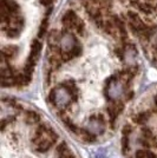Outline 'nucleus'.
<instances>
[{"instance_id":"f257e3e1","label":"nucleus","mask_w":157,"mask_h":158,"mask_svg":"<svg viewBox=\"0 0 157 158\" xmlns=\"http://www.w3.org/2000/svg\"><path fill=\"white\" fill-rule=\"evenodd\" d=\"M76 45H77V40L74 38V35L70 32L63 33L58 39L59 53L71 52L72 50L76 47Z\"/></svg>"},{"instance_id":"f03ea898","label":"nucleus","mask_w":157,"mask_h":158,"mask_svg":"<svg viewBox=\"0 0 157 158\" xmlns=\"http://www.w3.org/2000/svg\"><path fill=\"white\" fill-rule=\"evenodd\" d=\"M150 117H151L150 110H149V111H139L131 116V122H132L134 124H136V125L144 126L149 120H150Z\"/></svg>"},{"instance_id":"7ed1b4c3","label":"nucleus","mask_w":157,"mask_h":158,"mask_svg":"<svg viewBox=\"0 0 157 158\" xmlns=\"http://www.w3.org/2000/svg\"><path fill=\"white\" fill-rule=\"evenodd\" d=\"M25 123L28 125H37L41 123V117L34 110H25Z\"/></svg>"},{"instance_id":"20e7f679","label":"nucleus","mask_w":157,"mask_h":158,"mask_svg":"<svg viewBox=\"0 0 157 158\" xmlns=\"http://www.w3.org/2000/svg\"><path fill=\"white\" fill-rule=\"evenodd\" d=\"M121 145H122V153H123L124 156H128V155H129V152H130V150H131V148H130V138H129V136L122 135Z\"/></svg>"},{"instance_id":"39448f33","label":"nucleus","mask_w":157,"mask_h":158,"mask_svg":"<svg viewBox=\"0 0 157 158\" xmlns=\"http://www.w3.org/2000/svg\"><path fill=\"white\" fill-rule=\"evenodd\" d=\"M69 150V146H67V143L66 142H60L57 146H56V153L59 155V153H63Z\"/></svg>"},{"instance_id":"423d86ee","label":"nucleus","mask_w":157,"mask_h":158,"mask_svg":"<svg viewBox=\"0 0 157 158\" xmlns=\"http://www.w3.org/2000/svg\"><path fill=\"white\" fill-rule=\"evenodd\" d=\"M132 131H134V126H132V124H129V123H126L122 127V135H125V136H129L130 133H132Z\"/></svg>"},{"instance_id":"0eeeda50","label":"nucleus","mask_w":157,"mask_h":158,"mask_svg":"<svg viewBox=\"0 0 157 158\" xmlns=\"http://www.w3.org/2000/svg\"><path fill=\"white\" fill-rule=\"evenodd\" d=\"M146 158H157V155L155 153V152H152L149 149V151H148V156H146Z\"/></svg>"},{"instance_id":"6e6552de","label":"nucleus","mask_w":157,"mask_h":158,"mask_svg":"<svg viewBox=\"0 0 157 158\" xmlns=\"http://www.w3.org/2000/svg\"><path fill=\"white\" fill-rule=\"evenodd\" d=\"M154 102H155V105L157 106V94H156V97H155V99H154Z\"/></svg>"}]
</instances>
